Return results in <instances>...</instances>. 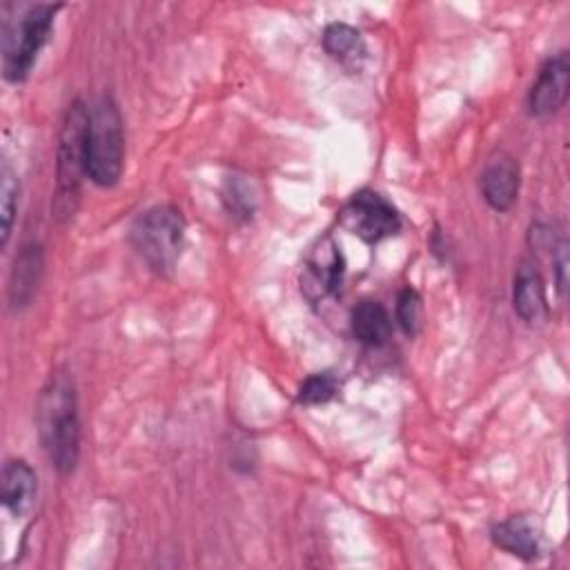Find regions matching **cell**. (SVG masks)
Listing matches in <instances>:
<instances>
[{"instance_id": "1", "label": "cell", "mask_w": 570, "mask_h": 570, "mask_svg": "<svg viewBox=\"0 0 570 570\" xmlns=\"http://www.w3.org/2000/svg\"><path fill=\"white\" fill-rule=\"evenodd\" d=\"M38 430L51 465L60 474L73 472L80 456V419L76 390L65 372L51 374L38 401Z\"/></svg>"}, {"instance_id": "2", "label": "cell", "mask_w": 570, "mask_h": 570, "mask_svg": "<svg viewBox=\"0 0 570 570\" xmlns=\"http://www.w3.org/2000/svg\"><path fill=\"white\" fill-rule=\"evenodd\" d=\"M85 174L98 187H114L122 174L125 138L122 118L111 96H100L87 107Z\"/></svg>"}, {"instance_id": "3", "label": "cell", "mask_w": 570, "mask_h": 570, "mask_svg": "<svg viewBox=\"0 0 570 570\" xmlns=\"http://www.w3.org/2000/svg\"><path fill=\"white\" fill-rule=\"evenodd\" d=\"M87 114L89 109L76 100L69 105L58 142V160H56V198L53 214L65 220L73 216L80 183L85 174V131H87Z\"/></svg>"}, {"instance_id": "4", "label": "cell", "mask_w": 570, "mask_h": 570, "mask_svg": "<svg viewBox=\"0 0 570 570\" xmlns=\"http://www.w3.org/2000/svg\"><path fill=\"white\" fill-rule=\"evenodd\" d=\"M129 238L140 258L154 272L167 274L176 267L180 258L185 240V220L176 207L158 205L138 216Z\"/></svg>"}, {"instance_id": "5", "label": "cell", "mask_w": 570, "mask_h": 570, "mask_svg": "<svg viewBox=\"0 0 570 570\" xmlns=\"http://www.w3.org/2000/svg\"><path fill=\"white\" fill-rule=\"evenodd\" d=\"M58 4H33L20 18H16L4 31V49H2V71L9 82H22L40 49L45 47Z\"/></svg>"}, {"instance_id": "6", "label": "cell", "mask_w": 570, "mask_h": 570, "mask_svg": "<svg viewBox=\"0 0 570 570\" xmlns=\"http://www.w3.org/2000/svg\"><path fill=\"white\" fill-rule=\"evenodd\" d=\"M343 225L365 243H379L399 232L401 216L379 191H356L343 209Z\"/></svg>"}, {"instance_id": "7", "label": "cell", "mask_w": 570, "mask_h": 570, "mask_svg": "<svg viewBox=\"0 0 570 570\" xmlns=\"http://www.w3.org/2000/svg\"><path fill=\"white\" fill-rule=\"evenodd\" d=\"M568 91H570V60L566 51H559L541 65L530 87V94H528L530 114L537 118H548L557 114L566 105Z\"/></svg>"}, {"instance_id": "8", "label": "cell", "mask_w": 570, "mask_h": 570, "mask_svg": "<svg viewBox=\"0 0 570 570\" xmlns=\"http://www.w3.org/2000/svg\"><path fill=\"white\" fill-rule=\"evenodd\" d=\"M519 163L505 151L494 154L481 174V191L485 203L497 212H508L519 198Z\"/></svg>"}, {"instance_id": "9", "label": "cell", "mask_w": 570, "mask_h": 570, "mask_svg": "<svg viewBox=\"0 0 570 570\" xmlns=\"http://www.w3.org/2000/svg\"><path fill=\"white\" fill-rule=\"evenodd\" d=\"M512 305H514V312L530 325H539L548 318V298H546L543 278L534 267L525 263L519 267L514 276Z\"/></svg>"}, {"instance_id": "10", "label": "cell", "mask_w": 570, "mask_h": 570, "mask_svg": "<svg viewBox=\"0 0 570 570\" xmlns=\"http://www.w3.org/2000/svg\"><path fill=\"white\" fill-rule=\"evenodd\" d=\"M36 472L22 459H9L2 468V503L13 517L29 512L36 499Z\"/></svg>"}, {"instance_id": "11", "label": "cell", "mask_w": 570, "mask_h": 570, "mask_svg": "<svg viewBox=\"0 0 570 570\" xmlns=\"http://www.w3.org/2000/svg\"><path fill=\"white\" fill-rule=\"evenodd\" d=\"M497 548L519 557V559H537L541 554V539L534 525L525 517H510L492 525L490 532Z\"/></svg>"}, {"instance_id": "12", "label": "cell", "mask_w": 570, "mask_h": 570, "mask_svg": "<svg viewBox=\"0 0 570 570\" xmlns=\"http://www.w3.org/2000/svg\"><path fill=\"white\" fill-rule=\"evenodd\" d=\"M42 276V249L40 245H27L16 256V263L9 274V303L11 307L27 305Z\"/></svg>"}, {"instance_id": "13", "label": "cell", "mask_w": 570, "mask_h": 570, "mask_svg": "<svg viewBox=\"0 0 570 570\" xmlns=\"http://www.w3.org/2000/svg\"><path fill=\"white\" fill-rule=\"evenodd\" d=\"M343 281V256L332 240L321 245L307 263L303 287H314V296H323L341 287Z\"/></svg>"}, {"instance_id": "14", "label": "cell", "mask_w": 570, "mask_h": 570, "mask_svg": "<svg viewBox=\"0 0 570 570\" xmlns=\"http://www.w3.org/2000/svg\"><path fill=\"white\" fill-rule=\"evenodd\" d=\"M352 334L363 345H383L392 334V321L387 309L379 301H361L350 316Z\"/></svg>"}, {"instance_id": "15", "label": "cell", "mask_w": 570, "mask_h": 570, "mask_svg": "<svg viewBox=\"0 0 570 570\" xmlns=\"http://www.w3.org/2000/svg\"><path fill=\"white\" fill-rule=\"evenodd\" d=\"M325 51L341 62H356L365 53V45L361 33L343 22H334L323 31Z\"/></svg>"}, {"instance_id": "16", "label": "cell", "mask_w": 570, "mask_h": 570, "mask_svg": "<svg viewBox=\"0 0 570 570\" xmlns=\"http://www.w3.org/2000/svg\"><path fill=\"white\" fill-rule=\"evenodd\" d=\"M336 390H338V381L330 372L312 374L298 387V403H305V405L325 403L336 394Z\"/></svg>"}, {"instance_id": "17", "label": "cell", "mask_w": 570, "mask_h": 570, "mask_svg": "<svg viewBox=\"0 0 570 570\" xmlns=\"http://www.w3.org/2000/svg\"><path fill=\"white\" fill-rule=\"evenodd\" d=\"M0 207H2V245H7L13 227L16 207H18V180L9 169L2 171V180H0Z\"/></svg>"}, {"instance_id": "18", "label": "cell", "mask_w": 570, "mask_h": 570, "mask_svg": "<svg viewBox=\"0 0 570 570\" xmlns=\"http://www.w3.org/2000/svg\"><path fill=\"white\" fill-rule=\"evenodd\" d=\"M396 321L405 334L414 336L419 332L421 296L412 287H405L396 298Z\"/></svg>"}]
</instances>
